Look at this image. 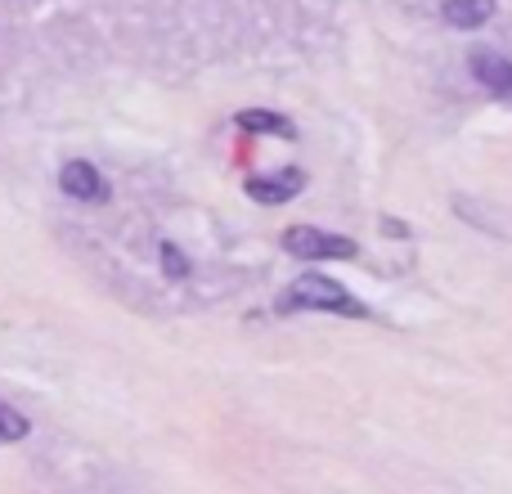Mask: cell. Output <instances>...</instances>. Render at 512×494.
Segmentation results:
<instances>
[{"instance_id": "1", "label": "cell", "mask_w": 512, "mask_h": 494, "mask_svg": "<svg viewBox=\"0 0 512 494\" xmlns=\"http://www.w3.org/2000/svg\"><path fill=\"white\" fill-rule=\"evenodd\" d=\"M279 310H328V315L337 310V315H351V319H369V306H360L342 283L324 279V274H306V279H297L279 297Z\"/></svg>"}, {"instance_id": "9", "label": "cell", "mask_w": 512, "mask_h": 494, "mask_svg": "<svg viewBox=\"0 0 512 494\" xmlns=\"http://www.w3.org/2000/svg\"><path fill=\"white\" fill-rule=\"evenodd\" d=\"M162 265H167V274H171V279H185V274H189V265L180 261V252H176V247H171V243H162Z\"/></svg>"}, {"instance_id": "7", "label": "cell", "mask_w": 512, "mask_h": 494, "mask_svg": "<svg viewBox=\"0 0 512 494\" xmlns=\"http://www.w3.org/2000/svg\"><path fill=\"white\" fill-rule=\"evenodd\" d=\"M239 131H270V135H283V140H292V126L288 117L279 113H256V108H248V113H239Z\"/></svg>"}, {"instance_id": "8", "label": "cell", "mask_w": 512, "mask_h": 494, "mask_svg": "<svg viewBox=\"0 0 512 494\" xmlns=\"http://www.w3.org/2000/svg\"><path fill=\"white\" fill-rule=\"evenodd\" d=\"M23 436H27V418L18 414V409H9L5 400H0V445L23 441Z\"/></svg>"}, {"instance_id": "2", "label": "cell", "mask_w": 512, "mask_h": 494, "mask_svg": "<svg viewBox=\"0 0 512 494\" xmlns=\"http://www.w3.org/2000/svg\"><path fill=\"white\" fill-rule=\"evenodd\" d=\"M283 247L292 256H306V261H351L355 243L342 239V234H324V230H310V225H297V230H283Z\"/></svg>"}, {"instance_id": "6", "label": "cell", "mask_w": 512, "mask_h": 494, "mask_svg": "<svg viewBox=\"0 0 512 494\" xmlns=\"http://www.w3.org/2000/svg\"><path fill=\"white\" fill-rule=\"evenodd\" d=\"M490 14H495V0H445L441 5V18L450 27H463V32H472V27L490 23Z\"/></svg>"}, {"instance_id": "3", "label": "cell", "mask_w": 512, "mask_h": 494, "mask_svg": "<svg viewBox=\"0 0 512 494\" xmlns=\"http://www.w3.org/2000/svg\"><path fill=\"white\" fill-rule=\"evenodd\" d=\"M59 185H63V194L81 198V203H104V198H108L104 176H99L90 162H68V167L59 171Z\"/></svg>"}, {"instance_id": "4", "label": "cell", "mask_w": 512, "mask_h": 494, "mask_svg": "<svg viewBox=\"0 0 512 494\" xmlns=\"http://www.w3.org/2000/svg\"><path fill=\"white\" fill-rule=\"evenodd\" d=\"M472 77H477L490 95L512 99V59H504V54L477 50V54H472Z\"/></svg>"}, {"instance_id": "5", "label": "cell", "mask_w": 512, "mask_h": 494, "mask_svg": "<svg viewBox=\"0 0 512 494\" xmlns=\"http://www.w3.org/2000/svg\"><path fill=\"white\" fill-rule=\"evenodd\" d=\"M306 189V176H301L297 167H288V171H279L274 180H248V194L256 198V203H288L292 194H301Z\"/></svg>"}]
</instances>
